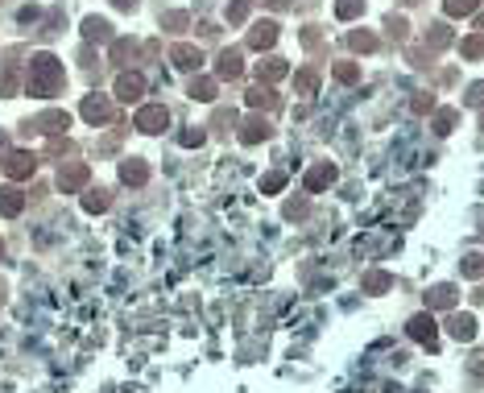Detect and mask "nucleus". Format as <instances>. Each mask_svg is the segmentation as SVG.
<instances>
[{
  "label": "nucleus",
  "mask_w": 484,
  "mask_h": 393,
  "mask_svg": "<svg viewBox=\"0 0 484 393\" xmlns=\"http://www.w3.org/2000/svg\"><path fill=\"white\" fill-rule=\"evenodd\" d=\"M282 186H286V174H265V182H261L265 195H273V191H282Z\"/></svg>",
  "instance_id": "obj_28"
},
{
  "label": "nucleus",
  "mask_w": 484,
  "mask_h": 393,
  "mask_svg": "<svg viewBox=\"0 0 484 393\" xmlns=\"http://www.w3.org/2000/svg\"><path fill=\"white\" fill-rule=\"evenodd\" d=\"M182 145H203V129H191V132H182Z\"/></svg>",
  "instance_id": "obj_36"
},
{
  "label": "nucleus",
  "mask_w": 484,
  "mask_h": 393,
  "mask_svg": "<svg viewBox=\"0 0 484 393\" xmlns=\"http://www.w3.org/2000/svg\"><path fill=\"white\" fill-rule=\"evenodd\" d=\"M166 120H170V116H166V108H158V104H153V108H141L132 125H137L141 132H162V129H166Z\"/></svg>",
  "instance_id": "obj_4"
},
{
  "label": "nucleus",
  "mask_w": 484,
  "mask_h": 393,
  "mask_svg": "<svg viewBox=\"0 0 484 393\" xmlns=\"http://www.w3.org/2000/svg\"><path fill=\"white\" fill-rule=\"evenodd\" d=\"M265 137H269V120L249 116V120H244V129H240V141H244V145H257V141H265Z\"/></svg>",
  "instance_id": "obj_7"
},
{
  "label": "nucleus",
  "mask_w": 484,
  "mask_h": 393,
  "mask_svg": "<svg viewBox=\"0 0 484 393\" xmlns=\"http://www.w3.org/2000/svg\"><path fill=\"white\" fill-rule=\"evenodd\" d=\"M427 303L431 306H451L455 303V290H451V286H435V290L427 294Z\"/></svg>",
  "instance_id": "obj_22"
},
{
  "label": "nucleus",
  "mask_w": 484,
  "mask_h": 393,
  "mask_svg": "<svg viewBox=\"0 0 484 393\" xmlns=\"http://www.w3.org/2000/svg\"><path fill=\"white\" fill-rule=\"evenodd\" d=\"M385 286H389L385 273H368V277H364V290H385Z\"/></svg>",
  "instance_id": "obj_31"
},
{
  "label": "nucleus",
  "mask_w": 484,
  "mask_h": 393,
  "mask_svg": "<svg viewBox=\"0 0 484 393\" xmlns=\"http://www.w3.org/2000/svg\"><path fill=\"white\" fill-rule=\"evenodd\" d=\"M451 336H455V340H472V336H476V319H472V315H455V319H451Z\"/></svg>",
  "instance_id": "obj_16"
},
{
  "label": "nucleus",
  "mask_w": 484,
  "mask_h": 393,
  "mask_svg": "<svg viewBox=\"0 0 484 393\" xmlns=\"http://www.w3.org/2000/svg\"><path fill=\"white\" fill-rule=\"evenodd\" d=\"M21 207H25V195H21L17 186H4V191H0V216H17Z\"/></svg>",
  "instance_id": "obj_10"
},
{
  "label": "nucleus",
  "mask_w": 484,
  "mask_h": 393,
  "mask_svg": "<svg viewBox=\"0 0 484 393\" xmlns=\"http://www.w3.org/2000/svg\"><path fill=\"white\" fill-rule=\"evenodd\" d=\"M468 104H472V108L484 104V83H472V88H468Z\"/></svg>",
  "instance_id": "obj_34"
},
{
  "label": "nucleus",
  "mask_w": 484,
  "mask_h": 393,
  "mask_svg": "<svg viewBox=\"0 0 484 393\" xmlns=\"http://www.w3.org/2000/svg\"><path fill=\"white\" fill-rule=\"evenodd\" d=\"M83 207H88V212H108V195H104V191H91L88 199H83Z\"/></svg>",
  "instance_id": "obj_25"
},
{
  "label": "nucleus",
  "mask_w": 484,
  "mask_h": 393,
  "mask_svg": "<svg viewBox=\"0 0 484 393\" xmlns=\"http://www.w3.org/2000/svg\"><path fill=\"white\" fill-rule=\"evenodd\" d=\"M62 62L54 58V54H34L29 58V79H25V88L29 95H54V91L62 88Z\"/></svg>",
  "instance_id": "obj_1"
},
{
  "label": "nucleus",
  "mask_w": 484,
  "mask_h": 393,
  "mask_svg": "<svg viewBox=\"0 0 484 393\" xmlns=\"http://www.w3.org/2000/svg\"><path fill=\"white\" fill-rule=\"evenodd\" d=\"M464 273H468V277H480L484 273V257H468V261H464Z\"/></svg>",
  "instance_id": "obj_32"
},
{
  "label": "nucleus",
  "mask_w": 484,
  "mask_h": 393,
  "mask_svg": "<svg viewBox=\"0 0 484 393\" xmlns=\"http://www.w3.org/2000/svg\"><path fill=\"white\" fill-rule=\"evenodd\" d=\"M410 336L422 340V344H435V319L431 315H414L410 319Z\"/></svg>",
  "instance_id": "obj_8"
},
{
  "label": "nucleus",
  "mask_w": 484,
  "mask_h": 393,
  "mask_svg": "<svg viewBox=\"0 0 484 393\" xmlns=\"http://www.w3.org/2000/svg\"><path fill=\"white\" fill-rule=\"evenodd\" d=\"M191 95H195V99H203V104H207V99H216V79H195V83H191Z\"/></svg>",
  "instance_id": "obj_21"
},
{
  "label": "nucleus",
  "mask_w": 484,
  "mask_h": 393,
  "mask_svg": "<svg viewBox=\"0 0 484 393\" xmlns=\"http://www.w3.org/2000/svg\"><path fill=\"white\" fill-rule=\"evenodd\" d=\"M83 38H91V42H108V38H112V29H108V21H104V17H88V21H83Z\"/></svg>",
  "instance_id": "obj_13"
},
{
  "label": "nucleus",
  "mask_w": 484,
  "mask_h": 393,
  "mask_svg": "<svg viewBox=\"0 0 484 393\" xmlns=\"http://www.w3.org/2000/svg\"><path fill=\"white\" fill-rule=\"evenodd\" d=\"M273 42H277V25H273V21H257L253 34H249V46H253V50H269Z\"/></svg>",
  "instance_id": "obj_6"
},
{
  "label": "nucleus",
  "mask_w": 484,
  "mask_h": 393,
  "mask_svg": "<svg viewBox=\"0 0 484 393\" xmlns=\"http://www.w3.org/2000/svg\"><path fill=\"white\" fill-rule=\"evenodd\" d=\"M336 79H340V83H356V79H360V67H356V62H340V67H336Z\"/></svg>",
  "instance_id": "obj_23"
},
{
  "label": "nucleus",
  "mask_w": 484,
  "mask_h": 393,
  "mask_svg": "<svg viewBox=\"0 0 484 393\" xmlns=\"http://www.w3.org/2000/svg\"><path fill=\"white\" fill-rule=\"evenodd\" d=\"M352 46L368 54V50H377V38H373V34H352Z\"/></svg>",
  "instance_id": "obj_30"
},
{
  "label": "nucleus",
  "mask_w": 484,
  "mask_h": 393,
  "mask_svg": "<svg viewBox=\"0 0 484 393\" xmlns=\"http://www.w3.org/2000/svg\"><path fill=\"white\" fill-rule=\"evenodd\" d=\"M257 75H265V79H282V75H286V62H282V58H265V62H257Z\"/></svg>",
  "instance_id": "obj_20"
},
{
  "label": "nucleus",
  "mask_w": 484,
  "mask_h": 393,
  "mask_svg": "<svg viewBox=\"0 0 484 393\" xmlns=\"http://www.w3.org/2000/svg\"><path fill=\"white\" fill-rule=\"evenodd\" d=\"M170 58H174L182 71H195V67L203 62V54H199L195 46H174V50H170Z\"/></svg>",
  "instance_id": "obj_12"
},
{
  "label": "nucleus",
  "mask_w": 484,
  "mask_h": 393,
  "mask_svg": "<svg viewBox=\"0 0 484 393\" xmlns=\"http://www.w3.org/2000/svg\"><path fill=\"white\" fill-rule=\"evenodd\" d=\"M451 42V34H447V25H431V46L439 50V46H447Z\"/></svg>",
  "instance_id": "obj_29"
},
{
  "label": "nucleus",
  "mask_w": 484,
  "mask_h": 393,
  "mask_svg": "<svg viewBox=\"0 0 484 393\" xmlns=\"http://www.w3.org/2000/svg\"><path fill=\"white\" fill-rule=\"evenodd\" d=\"M249 104H253V108H269V104H273V91L269 88H253L249 91Z\"/></svg>",
  "instance_id": "obj_24"
},
{
  "label": "nucleus",
  "mask_w": 484,
  "mask_h": 393,
  "mask_svg": "<svg viewBox=\"0 0 484 393\" xmlns=\"http://www.w3.org/2000/svg\"><path fill=\"white\" fill-rule=\"evenodd\" d=\"M4 174L17 178V182H21V178H29V174H34V153H25V149H13V153L4 158Z\"/></svg>",
  "instance_id": "obj_2"
},
{
  "label": "nucleus",
  "mask_w": 484,
  "mask_h": 393,
  "mask_svg": "<svg viewBox=\"0 0 484 393\" xmlns=\"http://www.w3.org/2000/svg\"><path fill=\"white\" fill-rule=\"evenodd\" d=\"M79 112H83V120H91V125H108V120H112V104H108L104 95H88Z\"/></svg>",
  "instance_id": "obj_3"
},
{
  "label": "nucleus",
  "mask_w": 484,
  "mask_h": 393,
  "mask_svg": "<svg viewBox=\"0 0 484 393\" xmlns=\"http://www.w3.org/2000/svg\"><path fill=\"white\" fill-rule=\"evenodd\" d=\"M476 4H480V0H443L447 17H468V13H476Z\"/></svg>",
  "instance_id": "obj_19"
},
{
  "label": "nucleus",
  "mask_w": 484,
  "mask_h": 393,
  "mask_svg": "<svg viewBox=\"0 0 484 393\" xmlns=\"http://www.w3.org/2000/svg\"><path fill=\"white\" fill-rule=\"evenodd\" d=\"M141 91H145V79H141L137 71H129V75H120V79H116V99H125V104L141 99Z\"/></svg>",
  "instance_id": "obj_5"
},
{
  "label": "nucleus",
  "mask_w": 484,
  "mask_h": 393,
  "mask_svg": "<svg viewBox=\"0 0 484 393\" xmlns=\"http://www.w3.org/2000/svg\"><path fill=\"white\" fill-rule=\"evenodd\" d=\"M360 13H364V0H336V17L340 21H352Z\"/></svg>",
  "instance_id": "obj_18"
},
{
  "label": "nucleus",
  "mask_w": 484,
  "mask_h": 393,
  "mask_svg": "<svg viewBox=\"0 0 484 393\" xmlns=\"http://www.w3.org/2000/svg\"><path fill=\"white\" fill-rule=\"evenodd\" d=\"M83 182H88V166H83V162L58 174V186H62V191H75V186H83Z\"/></svg>",
  "instance_id": "obj_14"
},
{
  "label": "nucleus",
  "mask_w": 484,
  "mask_h": 393,
  "mask_svg": "<svg viewBox=\"0 0 484 393\" xmlns=\"http://www.w3.org/2000/svg\"><path fill=\"white\" fill-rule=\"evenodd\" d=\"M116 4H120V8H129V4H132V0H116Z\"/></svg>",
  "instance_id": "obj_37"
},
{
  "label": "nucleus",
  "mask_w": 484,
  "mask_h": 393,
  "mask_svg": "<svg viewBox=\"0 0 484 393\" xmlns=\"http://www.w3.org/2000/svg\"><path fill=\"white\" fill-rule=\"evenodd\" d=\"M240 75V50H223L220 54V79H236Z\"/></svg>",
  "instance_id": "obj_17"
},
{
  "label": "nucleus",
  "mask_w": 484,
  "mask_h": 393,
  "mask_svg": "<svg viewBox=\"0 0 484 393\" xmlns=\"http://www.w3.org/2000/svg\"><path fill=\"white\" fill-rule=\"evenodd\" d=\"M244 17H249V4H244V0H236V4L228 8V21H244Z\"/></svg>",
  "instance_id": "obj_33"
},
{
  "label": "nucleus",
  "mask_w": 484,
  "mask_h": 393,
  "mask_svg": "<svg viewBox=\"0 0 484 393\" xmlns=\"http://www.w3.org/2000/svg\"><path fill=\"white\" fill-rule=\"evenodd\" d=\"M120 178H125V182H132V186H141V182L149 178V166L132 158V162H125V166H120Z\"/></svg>",
  "instance_id": "obj_15"
},
{
  "label": "nucleus",
  "mask_w": 484,
  "mask_h": 393,
  "mask_svg": "<svg viewBox=\"0 0 484 393\" xmlns=\"http://www.w3.org/2000/svg\"><path fill=\"white\" fill-rule=\"evenodd\" d=\"M451 125H455V112H451V108H443L439 116H435V132H451Z\"/></svg>",
  "instance_id": "obj_26"
},
{
  "label": "nucleus",
  "mask_w": 484,
  "mask_h": 393,
  "mask_svg": "<svg viewBox=\"0 0 484 393\" xmlns=\"http://www.w3.org/2000/svg\"><path fill=\"white\" fill-rule=\"evenodd\" d=\"M464 54H468V58H480V54H484V34L468 38V42H464Z\"/></svg>",
  "instance_id": "obj_27"
},
{
  "label": "nucleus",
  "mask_w": 484,
  "mask_h": 393,
  "mask_svg": "<svg viewBox=\"0 0 484 393\" xmlns=\"http://www.w3.org/2000/svg\"><path fill=\"white\" fill-rule=\"evenodd\" d=\"M331 182H336V166L323 162V166H314L307 174V191H323V186H331Z\"/></svg>",
  "instance_id": "obj_9"
},
{
  "label": "nucleus",
  "mask_w": 484,
  "mask_h": 393,
  "mask_svg": "<svg viewBox=\"0 0 484 393\" xmlns=\"http://www.w3.org/2000/svg\"><path fill=\"white\" fill-rule=\"evenodd\" d=\"M71 125V116L67 112H42L38 120H34V129H42V132H62Z\"/></svg>",
  "instance_id": "obj_11"
},
{
  "label": "nucleus",
  "mask_w": 484,
  "mask_h": 393,
  "mask_svg": "<svg viewBox=\"0 0 484 393\" xmlns=\"http://www.w3.org/2000/svg\"><path fill=\"white\" fill-rule=\"evenodd\" d=\"M314 83H319V79H314V71H303V75H298V91H314Z\"/></svg>",
  "instance_id": "obj_35"
}]
</instances>
